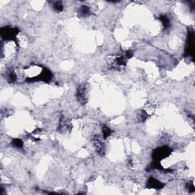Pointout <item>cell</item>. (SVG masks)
<instances>
[{"instance_id": "obj_1", "label": "cell", "mask_w": 195, "mask_h": 195, "mask_svg": "<svg viewBox=\"0 0 195 195\" xmlns=\"http://www.w3.org/2000/svg\"><path fill=\"white\" fill-rule=\"evenodd\" d=\"M171 152H172V150L169 147L166 146H162V147L157 148L153 151L152 158H153L154 161L160 162L162 159L170 156Z\"/></svg>"}, {"instance_id": "obj_2", "label": "cell", "mask_w": 195, "mask_h": 195, "mask_svg": "<svg viewBox=\"0 0 195 195\" xmlns=\"http://www.w3.org/2000/svg\"><path fill=\"white\" fill-rule=\"evenodd\" d=\"M19 32V30L16 28L4 27L1 29V37L6 41H14Z\"/></svg>"}, {"instance_id": "obj_3", "label": "cell", "mask_w": 195, "mask_h": 195, "mask_svg": "<svg viewBox=\"0 0 195 195\" xmlns=\"http://www.w3.org/2000/svg\"><path fill=\"white\" fill-rule=\"evenodd\" d=\"M52 77H53V74L52 72L50 71L49 70H47L46 68H43L42 72L40 73L39 75L34 78L28 79V82H34V81H43V82H48L51 80Z\"/></svg>"}, {"instance_id": "obj_4", "label": "cell", "mask_w": 195, "mask_h": 195, "mask_svg": "<svg viewBox=\"0 0 195 195\" xmlns=\"http://www.w3.org/2000/svg\"><path fill=\"white\" fill-rule=\"evenodd\" d=\"M76 97L82 105L87 102V88L85 84H82L79 86L76 92Z\"/></svg>"}, {"instance_id": "obj_5", "label": "cell", "mask_w": 195, "mask_h": 195, "mask_svg": "<svg viewBox=\"0 0 195 195\" xmlns=\"http://www.w3.org/2000/svg\"><path fill=\"white\" fill-rule=\"evenodd\" d=\"M164 184L157 180L153 177H150L146 183V187L150 189H156V190H160L164 187Z\"/></svg>"}, {"instance_id": "obj_6", "label": "cell", "mask_w": 195, "mask_h": 195, "mask_svg": "<svg viewBox=\"0 0 195 195\" xmlns=\"http://www.w3.org/2000/svg\"><path fill=\"white\" fill-rule=\"evenodd\" d=\"M92 140L95 148L97 149V152H99V155L104 156L105 155V146H104V144H103L101 139L98 136H95L93 137Z\"/></svg>"}, {"instance_id": "obj_7", "label": "cell", "mask_w": 195, "mask_h": 195, "mask_svg": "<svg viewBox=\"0 0 195 195\" xmlns=\"http://www.w3.org/2000/svg\"><path fill=\"white\" fill-rule=\"evenodd\" d=\"M70 123L64 117H62L61 120H60V125H59V130L60 132H65L67 131L70 128Z\"/></svg>"}, {"instance_id": "obj_8", "label": "cell", "mask_w": 195, "mask_h": 195, "mask_svg": "<svg viewBox=\"0 0 195 195\" xmlns=\"http://www.w3.org/2000/svg\"><path fill=\"white\" fill-rule=\"evenodd\" d=\"M7 80L10 83H13L17 80V75L13 70H9L8 72V76H7Z\"/></svg>"}, {"instance_id": "obj_9", "label": "cell", "mask_w": 195, "mask_h": 195, "mask_svg": "<svg viewBox=\"0 0 195 195\" xmlns=\"http://www.w3.org/2000/svg\"><path fill=\"white\" fill-rule=\"evenodd\" d=\"M159 20L162 21V25H163V27L165 29H168V28L170 27V20L168 19L166 15H162V16L159 17Z\"/></svg>"}, {"instance_id": "obj_10", "label": "cell", "mask_w": 195, "mask_h": 195, "mask_svg": "<svg viewBox=\"0 0 195 195\" xmlns=\"http://www.w3.org/2000/svg\"><path fill=\"white\" fill-rule=\"evenodd\" d=\"M102 133H103V138L104 139H106L111 135V130H110V128L107 127L106 125L102 126Z\"/></svg>"}, {"instance_id": "obj_11", "label": "cell", "mask_w": 195, "mask_h": 195, "mask_svg": "<svg viewBox=\"0 0 195 195\" xmlns=\"http://www.w3.org/2000/svg\"><path fill=\"white\" fill-rule=\"evenodd\" d=\"M12 144L14 147H16V148L21 149L23 147V142L22 140H20V139H14L12 142Z\"/></svg>"}, {"instance_id": "obj_12", "label": "cell", "mask_w": 195, "mask_h": 195, "mask_svg": "<svg viewBox=\"0 0 195 195\" xmlns=\"http://www.w3.org/2000/svg\"><path fill=\"white\" fill-rule=\"evenodd\" d=\"M79 12L82 16H87L90 12V10H89V8L87 6H82V7L79 9Z\"/></svg>"}, {"instance_id": "obj_13", "label": "cell", "mask_w": 195, "mask_h": 195, "mask_svg": "<svg viewBox=\"0 0 195 195\" xmlns=\"http://www.w3.org/2000/svg\"><path fill=\"white\" fill-rule=\"evenodd\" d=\"M54 8L56 11H57V12H61L63 9V4H62V2H60V1H58V2H56L54 4Z\"/></svg>"}, {"instance_id": "obj_14", "label": "cell", "mask_w": 195, "mask_h": 195, "mask_svg": "<svg viewBox=\"0 0 195 195\" xmlns=\"http://www.w3.org/2000/svg\"><path fill=\"white\" fill-rule=\"evenodd\" d=\"M186 187L187 188V190H188L190 192H194V191H195L194 189V183L192 182H188L187 184V186H186Z\"/></svg>"}, {"instance_id": "obj_15", "label": "cell", "mask_w": 195, "mask_h": 195, "mask_svg": "<svg viewBox=\"0 0 195 195\" xmlns=\"http://www.w3.org/2000/svg\"><path fill=\"white\" fill-rule=\"evenodd\" d=\"M133 57V53L130 50H127V51L126 52L125 54V57L127 58V59H130V58H131Z\"/></svg>"}]
</instances>
